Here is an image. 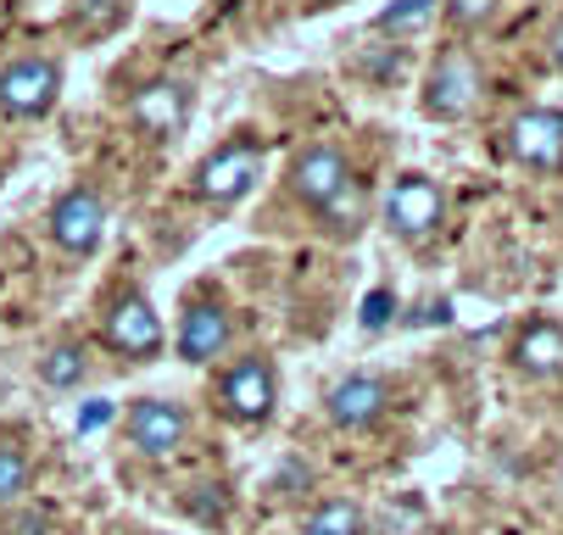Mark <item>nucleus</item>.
Wrapping results in <instances>:
<instances>
[{
	"instance_id": "1",
	"label": "nucleus",
	"mask_w": 563,
	"mask_h": 535,
	"mask_svg": "<svg viewBox=\"0 0 563 535\" xmlns=\"http://www.w3.org/2000/svg\"><path fill=\"white\" fill-rule=\"evenodd\" d=\"M62 96V67L45 56H23L0 67V112L7 118H45Z\"/></svg>"
},
{
	"instance_id": "2",
	"label": "nucleus",
	"mask_w": 563,
	"mask_h": 535,
	"mask_svg": "<svg viewBox=\"0 0 563 535\" xmlns=\"http://www.w3.org/2000/svg\"><path fill=\"white\" fill-rule=\"evenodd\" d=\"M218 402L234 424H268L274 419V402H279V379L263 357H240L229 374H223V386H218Z\"/></svg>"
},
{
	"instance_id": "3",
	"label": "nucleus",
	"mask_w": 563,
	"mask_h": 535,
	"mask_svg": "<svg viewBox=\"0 0 563 535\" xmlns=\"http://www.w3.org/2000/svg\"><path fill=\"white\" fill-rule=\"evenodd\" d=\"M163 319L151 313V301L145 296H118L112 301V313H107V346L118 357H134V363H151V357H163Z\"/></svg>"
},
{
	"instance_id": "4",
	"label": "nucleus",
	"mask_w": 563,
	"mask_h": 535,
	"mask_svg": "<svg viewBox=\"0 0 563 535\" xmlns=\"http://www.w3.org/2000/svg\"><path fill=\"white\" fill-rule=\"evenodd\" d=\"M257 179H263V151H257L252 140H234V145H223V151H218V157H207V163H201L196 190H201L207 201L229 207V201L246 196Z\"/></svg>"
},
{
	"instance_id": "5",
	"label": "nucleus",
	"mask_w": 563,
	"mask_h": 535,
	"mask_svg": "<svg viewBox=\"0 0 563 535\" xmlns=\"http://www.w3.org/2000/svg\"><path fill=\"white\" fill-rule=\"evenodd\" d=\"M51 235L62 252L73 257H90L101 241H107V201L96 190H67L56 207H51Z\"/></svg>"
},
{
	"instance_id": "6",
	"label": "nucleus",
	"mask_w": 563,
	"mask_h": 535,
	"mask_svg": "<svg viewBox=\"0 0 563 535\" xmlns=\"http://www.w3.org/2000/svg\"><path fill=\"white\" fill-rule=\"evenodd\" d=\"M190 435V413L179 402H163V397H145L129 408V441L140 457H174Z\"/></svg>"
},
{
	"instance_id": "7",
	"label": "nucleus",
	"mask_w": 563,
	"mask_h": 535,
	"mask_svg": "<svg viewBox=\"0 0 563 535\" xmlns=\"http://www.w3.org/2000/svg\"><path fill=\"white\" fill-rule=\"evenodd\" d=\"M514 140V157L536 174H563V112L558 107H530L514 118L508 129Z\"/></svg>"
},
{
	"instance_id": "8",
	"label": "nucleus",
	"mask_w": 563,
	"mask_h": 535,
	"mask_svg": "<svg viewBox=\"0 0 563 535\" xmlns=\"http://www.w3.org/2000/svg\"><path fill=\"white\" fill-rule=\"evenodd\" d=\"M441 212H446V201H441V190H435L424 174H401V179L390 185V196H385L390 229H396V235H408V241H424L430 229L441 223Z\"/></svg>"
},
{
	"instance_id": "9",
	"label": "nucleus",
	"mask_w": 563,
	"mask_h": 535,
	"mask_svg": "<svg viewBox=\"0 0 563 535\" xmlns=\"http://www.w3.org/2000/svg\"><path fill=\"white\" fill-rule=\"evenodd\" d=\"M324 408H330V419L341 430H374L390 413V386H385L379 374H346V379H335V386H330Z\"/></svg>"
},
{
	"instance_id": "10",
	"label": "nucleus",
	"mask_w": 563,
	"mask_h": 535,
	"mask_svg": "<svg viewBox=\"0 0 563 535\" xmlns=\"http://www.w3.org/2000/svg\"><path fill=\"white\" fill-rule=\"evenodd\" d=\"M346 185H352V163L341 157L335 145H312V151H301L296 168H290V190H296V201H307V207H318V212H324Z\"/></svg>"
},
{
	"instance_id": "11",
	"label": "nucleus",
	"mask_w": 563,
	"mask_h": 535,
	"mask_svg": "<svg viewBox=\"0 0 563 535\" xmlns=\"http://www.w3.org/2000/svg\"><path fill=\"white\" fill-rule=\"evenodd\" d=\"M474 101H479V67H474L468 56H446V62H435L430 85H424V112L457 123V118L474 112Z\"/></svg>"
},
{
	"instance_id": "12",
	"label": "nucleus",
	"mask_w": 563,
	"mask_h": 535,
	"mask_svg": "<svg viewBox=\"0 0 563 535\" xmlns=\"http://www.w3.org/2000/svg\"><path fill=\"white\" fill-rule=\"evenodd\" d=\"M229 346V313L218 301H190L185 324H179V357L185 363H212Z\"/></svg>"
},
{
	"instance_id": "13",
	"label": "nucleus",
	"mask_w": 563,
	"mask_h": 535,
	"mask_svg": "<svg viewBox=\"0 0 563 535\" xmlns=\"http://www.w3.org/2000/svg\"><path fill=\"white\" fill-rule=\"evenodd\" d=\"M129 118L140 123V129H151V134H179L185 123H190V90L185 85H145L134 101H129Z\"/></svg>"
},
{
	"instance_id": "14",
	"label": "nucleus",
	"mask_w": 563,
	"mask_h": 535,
	"mask_svg": "<svg viewBox=\"0 0 563 535\" xmlns=\"http://www.w3.org/2000/svg\"><path fill=\"white\" fill-rule=\"evenodd\" d=\"M514 368L530 374V379H552L563 374V324L552 319H536L514 335Z\"/></svg>"
},
{
	"instance_id": "15",
	"label": "nucleus",
	"mask_w": 563,
	"mask_h": 535,
	"mask_svg": "<svg viewBox=\"0 0 563 535\" xmlns=\"http://www.w3.org/2000/svg\"><path fill=\"white\" fill-rule=\"evenodd\" d=\"M85 374H90V352L73 346V341H62V346H51V352L40 357V379H45L51 391H73Z\"/></svg>"
},
{
	"instance_id": "16",
	"label": "nucleus",
	"mask_w": 563,
	"mask_h": 535,
	"mask_svg": "<svg viewBox=\"0 0 563 535\" xmlns=\"http://www.w3.org/2000/svg\"><path fill=\"white\" fill-rule=\"evenodd\" d=\"M363 530H368V519H363V508H357V502H346V497L318 502V508H312V519L301 524V535H363Z\"/></svg>"
},
{
	"instance_id": "17",
	"label": "nucleus",
	"mask_w": 563,
	"mask_h": 535,
	"mask_svg": "<svg viewBox=\"0 0 563 535\" xmlns=\"http://www.w3.org/2000/svg\"><path fill=\"white\" fill-rule=\"evenodd\" d=\"M29 480H34V464H29L23 441L0 435V502H18L29 491Z\"/></svg>"
},
{
	"instance_id": "18",
	"label": "nucleus",
	"mask_w": 563,
	"mask_h": 535,
	"mask_svg": "<svg viewBox=\"0 0 563 535\" xmlns=\"http://www.w3.org/2000/svg\"><path fill=\"white\" fill-rule=\"evenodd\" d=\"M118 18H123V0H78L73 7V23L85 34H112Z\"/></svg>"
},
{
	"instance_id": "19",
	"label": "nucleus",
	"mask_w": 563,
	"mask_h": 535,
	"mask_svg": "<svg viewBox=\"0 0 563 535\" xmlns=\"http://www.w3.org/2000/svg\"><path fill=\"white\" fill-rule=\"evenodd\" d=\"M430 7H435V0H396V7L390 12H379V29H413V23H424L430 18Z\"/></svg>"
},
{
	"instance_id": "20",
	"label": "nucleus",
	"mask_w": 563,
	"mask_h": 535,
	"mask_svg": "<svg viewBox=\"0 0 563 535\" xmlns=\"http://www.w3.org/2000/svg\"><path fill=\"white\" fill-rule=\"evenodd\" d=\"M497 12V0H446V18L457 23V29H479Z\"/></svg>"
},
{
	"instance_id": "21",
	"label": "nucleus",
	"mask_w": 563,
	"mask_h": 535,
	"mask_svg": "<svg viewBox=\"0 0 563 535\" xmlns=\"http://www.w3.org/2000/svg\"><path fill=\"white\" fill-rule=\"evenodd\" d=\"M390 308H396L390 290H368L363 296V330H385L390 324Z\"/></svg>"
},
{
	"instance_id": "22",
	"label": "nucleus",
	"mask_w": 563,
	"mask_h": 535,
	"mask_svg": "<svg viewBox=\"0 0 563 535\" xmlns=\"http://www.w3.org/2000/svg\"><path fill=\"white\" fill-rule=\"evenodd\" d=\"M446 319H452V301H424L413 313V324H446Z\"/></svg>"
},
{
	"instance_id": "23",
	"label": "nucleus",
	"mask_w": 563,
	"mask_h": 535,
	"mask_svg": "<svg viewBox=\"0 0 563 535\" xmlns=\"http://www.w3.org/2000/svg\"><path fill=\"white\" fill-rule=\"evenodd\" d=\"M112 419V402H90L85 413H78V430H101Z\"/></svg>"
},
{
	"instance_id": "24",
	"label": "nucleus",
	"mask_w": 563,
	"mask_h": 535,
	"mask_svg": "<svg viewBox=\"0 0 563 535\" xmlns=\"http://www.w3.org/2000/svg\"><path fill=\"white\" fill-rule=\"evenodd\" d=\"M547 51H552V62L563 67V18L552 23V34H547Z\"/></svg>"
},
{
	"instance_id": "25",
	"label": "nucleus",
	"mask_w": 563,
	"mask_h": 535,
	"mask_svg": "<svg viewBox=\"0 0 563 535\" xmlns=\"http://www.w3.org/2000/svg\"><path fill=\"white\" fill-rule=\"evenodd\" d=\"M23 535H45V519H34V513H29V519H23Z\"/></svg>"
}]
</instances>
